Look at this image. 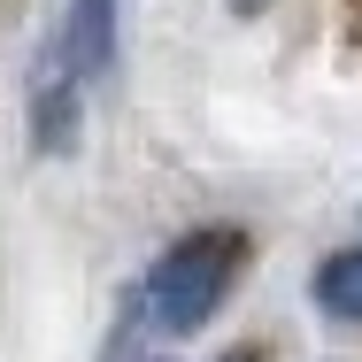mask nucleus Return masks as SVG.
Returning a JSON list of instances; mask_svg holds the SVG:
<instances>
[{"label": "nucleus", "instance_id": "nucleus-2", "mask_svg": "<svg viewBox=\"0 0 362 362\" xmlns=\"http://www.w3.org/2000/svg\"><path fill=\"white\" fill-rule=\"evenodd\" d=\"M54 54H62V70L77 85H100V77L116 70V0H70Z\"/></svg>", "mask_w": 362, "mask_h": 362}, {"label": "nucleus", "instance_id": "nucleus-5", "mask_svg": "<svg viewBox=\"0 0 362 362\" xmlns=\"http://www.w3.org/2000/svg\"><path fill=\"white\" fill-rule=\"evenodd\" d=\"M100 362H170V339L139 316V300H124V316H116V332H108Z\"/></svg>", "mask_w": 362, "mask_h": 362}, {"label": "nucleus", "instance_id": "nucleus-6", "mask_svg": "<svg viewBox=\"0 0 362 362\" xmlns=\"http://www.w3.org/2000/svg\"><path fill=\"white\" fill-rule=\"evenodd\" d=\"M262 8H270V0H231V16H262Z\"/></svg>", "mask_w": 362, "mask_h": 362}, {"label": "nucleus", "instance_id": "nucleus-4", "mask_svg": "<svg viewBox=\"0 0 362 362\" xmlns=\"http://www.w3.org/2000/svg\"><path fill=\"white\" fill-rule=\"evenodd\" d=\"M316 308L332 324H362V247H339L316 262Z\"/></svg>", "mask_w": 362, "mask_h": 362}, {"label": "nucleus", "instance_id": "nucleus-1", "mask_svg": "<svg viewBox=\"0 0 362 362\" xmlns=\"http://www.w3.org/2000/svg\"><path fill=\"white\" fill-rule=\"evenodd\" d=\"M239 270H247V231L201 223V231L170 239V247L154 255V270H146V286L132 293V300H139V316L162 339H193V332H209V316L231 300Z\"/></svg>", "mask_w": 362, "mask_h": 362}, {"label": "nucleus", "instance_id": "nucleus-3", "mask_svg": "<svg viewBox=\"0 0 362 362\" xmlns=\"http://www.w3.org/2000/svg\"><path fill=\"white\" fill-rule=\"evenodd\" d=\"M77 132H85V85L62 70V54L39 70V93H31V146L39 154H70Z\"/></svg>", "mask_w": 362, "mask_h": 362}]
</instances>
